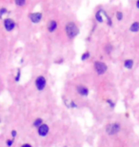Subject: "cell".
<instances>
[{"label":"cell","mask_w":139,"mask_h":147,"mask_svg":"<svg viewBox=\"0 0 139 147\" xmlns=\"http://www.w3.org/2000/svg\"><path fill=\"white\" fill-rule=\"evenodd\" d=\"M101 13H102L103 14H104V16H106V18H107V23H108V25H109V26H112V20H111V17H109V16L105 13L104 11H102V10H101Z\"/></svg>","instance_id":"obj_21"},{"label":"cell","mask_w":139,"mask_h":147,"mask_svg":"<svg viewBox=\"0 0 139 147\" xmlns=\"http://www.w3.org/2000/svg\"><path fill=\"white\" fill-rule=\"evenodd\" d=\"M64 61H65L64 58H59V59H57V60H55V61H54V63H55V64H63V63H64Z\"/></svg>","instance_id":"obj_25"},{"label":"cell","mask_w":139,"mask_h":147,"mask_svg":"<svg viewBox=\"0 0 139 147\" xmlns=\"http://www.w3.org/2000/svg\"><path fill=\"white\" fill-rule=\"evenodd\" d=\"M112 50H113V47H112L111 44H107L105 47V52L107 53L108 55H110L111 53L112 52Z\"/></svg>","instance_id":"obj_20"},{"label":"cell","mask_w":139,"mask_h":147,"mask_svg":"<svg viewBox=\"0 0 139 147\" xmlns=\"http://www.w3.org/2000/svg\"><path fill=\"white\" fill-rule=\"evenodd\" d=\"M42 13H32L29 14V18L30 20L34 23V24H37V23L40 22V20L42 19Z\"/></svg>","instance_id":"obj_8"},{"label":"cell","mask_w":139,"mask_h":147,"mask_svg":"<svg viewBox=\"0 0 139 147\" xmlns=\"http://www.w3.org/2000/svg\"><path fill=\"white\" fill-rule=\"evenodd\" d=\"M3 26L7 32H13L16 28V22L13 18H5L3 20Z\"/></svg>","instance_id":"obj_5"},{"label":"cell","mask_w":139,"mask_h":147,"mask_svg":"<svg viewBox=\"0 0 139 147\" xmlns=\"http://www.w3.org/2000/svg\"><path fill=\"white\" fill-rule=\"evenodd\" d=\"M17 137V131L15 129H13V130L11 131V138L13 140H15V138Z\"/></svg>","instance_id":"obj_23"},{"label":"cell","mask_w":139,"mask_h":147,"mask_svg":"<svg viewBox=\"0 0 139 147\" xmlns=\"http://www.w3.org/2000/svg\"><path fill=\"white\" fill-rule=\"evenodd\" d=\"M116 18H117V20H122L123 19V13H121V11H117L116 13Z\"/></svg>","instance_id":"obj_24"},{"label":"cell","mask_w":139,"mask_h":147,"mask_svg":"<svg viewBox=\"0 0 139 147\" xmlns=\"http://www.w3.org/2000/svg\"><path fill=\"white\" fill-rule=\"evenodd\" d=\"M34 85H35V88L38 92H43L45 90V88L47 86V79L44 76L40 75L38 76L34 80Z\"/></svg>","instance_id":"obj_3"},{"label":"cell","mask_w":139,"mask_h":147,"mask_svg":"<svg viewBox=\"0 0 139 147\" xmlns=\"http://www.w3.org/2000/svg\"><path fill=\"white\" fill-rule=\"evenodd\" d=\"M130 31L132 32V33H137L139 31V22L138 21H134L130 27Z\"/></svg>","instance_id":"obj_12"},{"label":"cell","mask_w":139,"mask_h":147,"mask_svg":"<svg viewBox=\"0 0 139 147\" xmlns=\"http://www.w3.org/2000/svg\"><path fill=\"white\" fill-rule=\"evenodd\" d=\"M65 32H66L67 36L70 39H73L75 37H76L79 34V28L77 27V25L75 22H69L65 27Z\"/></svg>","instance_id":"obj_1"},{"label":"cell","mask_w":139,"mask_h":147,"mask_svg":"<svg viewBox=\"0 0 139 147\" xmlns=\"http://www.w3.org/2000/svg\"><path fill=\"white\" fill-rule=\"evenodd\" d=\"M14 3L18 7H23L26 4V0H14Z\"/></svg>","instance_id":"obj_22"},{"label":"cell","mask_w":139,"mask_h":147,"mask_svg":"<svg viewBox=\"0 0 139 147\" xmlns=\"http://www.w3.org/2000/svg\"><path fill=\"white\" fill-rule=\"evenodd\" d=\"M105 130L109 136H114V135H117L121 131V124L117 121L108 123L106 125Z\"/></svg>","instance_id":"obj_2"},{"label":"cell","mask_w":139,"mask_h":147,"mask_svg":"<svg viewBox=\"0 0 139 147\" xmlns=\"http://www.w3.org/2000/svg\"><path fill=\"white\" fill-rule=\"evenodd\" d=\"M64 147H68V146H64Z\"/></svg>","instance_id":"obj_28"},{"label":"cell","mask_w":139,"mask_h":147,"mask_svg":"<svg viewBox=\"0 0 139 147\" xmlns=\"http://www.w3.org/2000/svg\"><path fill=\"white\" fill-rule=\"evenodd\" d=\"M91 57V54H90V52H85L83 53V54L81 55V60L82 61H86V60H88L89 58H90Z\"/></svg>","instance_id":"obj_18"},{"label":"cell","mask_w":139,"mask_h":147,"mask_svg":"<svg viewBox=\"0 0 139 147\" xmlns=\"http://www.w3.org/2000/svg\"><path fill=\"white\" fill-rule=\"evenodd\" d=\"M136 7L139 9V0H137V1H136Z\"/></svg>","instance_id":"obj_27"},{"label":"cell","mask_w":139,"mask_h":147,"mask_svg":"<svg viewBox=\"0 0 139 147\" xmlns=\"http://www.w3.org/2000/svg\"><path fill=\"white\" fill-rule=\"evenodd\" d=\"M68 108H71V109H77L78 104L76 103L75 100H70L69 101V105H68Z\"/></svg>","instance_id":"obj_17"},{"label":"cell","mask_w":139,"mask_h":147,"mask_svg":"<svg viewBox=\"0 0 139 147\" xmlns=\"http://www.w3.org/2000/svg\"><path fill=\"white\" fill-rule=\"evenodd\" d=\"M49 133H50V126L48 124H46V123H43L42 125H40L37 128V134L41 138L46 137Z\"/></svg>","instance_id":"obj_7"},{"label":"cell","mask_w":139,"mask_h":147,"mask_svg":"<svg viewBox=\"0 0 139 147\" xmlns=\"http://www.w3.org/2000/svg\"><path fill=\"white\" fill-rule=\"evenodd\" d=\"M9 13V10L6 7H1L0 8V19L3 18V16Z\"/></svg>","instance_id":"obj_15"},{"label":"cell","mask_w":139,"mask_h":147,"mask_svg":"<svg viewBox=\"0 0 139 147\" xmlns=\"http://www.w3.org/2000/svg\"><path fill=\"white\" fill-rule=\"evenodd\" d=\"M95 19L97 20V22H99V23H103V22H104V20H103V17H102V14H101V11H98L95 13Z\"/></svg>","instance_id":"obj_16"},{"label":"cell","mask_w":139,"mask_h":147,"mask_svg":"<svg viewBox=\"0 0 139 147\" xmlns=\"http://www.w3.org/2000/svg\"><path fill=\"white\" fill-rule=\"evenodd\" d=\"M106 103L108 104V106H110L111 109H114L115 106H116V103L112 98H106Z\"/></svg>","instance_id":"obj_14"},{"label":"cell","mask_w":139,"mask_h":147,"mask_svg":"<svg viewBox=\"0 0 139 147\" xmlns=\"http://www.w3.org/2000/svg\"><path fill=\"white\" fill-rule=\"evenodd\" d=\"M124 68L128 69V70H131L132 69V67H134V61L131 59V58H128V59H126L125 61H124Z\"/></svg>","instance_id":"obj_9"},{"label":"cell","mask_w":139,"mask_h":147,"mask_svg":"<svg viewBox=\"0 0 139 147\" xmlns=\"http://www.w3.org/2000/svg\"><path fill=\"white\" fill-rule=\"evenodd\" d=\"M20 147H32V145L29 142H25V143H23V144H21Z\"/></svg>","instance_id":"obj_26"},{"label":"cell","mask_w":139,"mask_h":147,"mask_svg":"<svg viewBox=\"0 0 139 147\" xmlns=\"http://www.w3.org/2000/svg\"><path fill=\"white\" fill-rule=\"evenodd\" d=\"M75 91L79 96H84V98H87V96H89V95H90V90H89V88L83 84L77 85L75 88Z\"/></svg>","instance_id":"obj_6"},{"label":"cell","mask_w":139,"mask_h":147,"mask_svg":"<svg viewBox=\"0 0 139 147\" xmlns=\"http://www.w3.org/2000/svg\"><path fill=\"white\" fill-rule=\"evenodd\" d=\"M43 123H44L43 119H41V117H37V119H35L34 121H32V127L37 129L40 125H42Z\"/></svg>","instance_id":"obj_11"},{"label":"cell","mask_w":139,"mask_h":147,"mask_svg":"<svg viewBox=\"0 0 139 147\" xmlns=\"http://www.w3.org/2000/svg\"><path fill=\"white\" fill-rule=\"evenodd\" d=\"M93 68H94V70H95L97 75L102 76V75H104L106 72H107L108 66H107V64H106V63L102 62V61L97 60V61H95V62L93 63Z\"/></svg>","instance_id":"obj_4"},{"label":"cell","mask_w":139,"mask_h":147,"mask_svg":"<svg viewBox=\"0 0 139 147\" xmlns=\"http://www.w3.org/2000/svg\"><path fill=\"white\" fill-rule=\"evenodd\" d=\"M21 76H22L21 69L18 68V69H17V71H16L15 76H14V82H15V83H18V82L20 81V79H21Z\"/></svg>","instance_id":"obj_13"},{"label":"cell","mask_w":139,"mask_h":147,"mask_svg":"<svg viewBox=\"0 0 139 147\" xmlns=\"http://www.w3.org/2000/svg\"><path fill=\"white\" fill-rule=\"evenodd\" d=\"M5 143H6V146H7V147H11L13 145V143H14V140L11 139V138H9V139L6 140Z\"/></svg>","instance_id":"obj_19"},{"label":"cell","mask_w":139,"mask_h":147,"mask_svg":"<svg viewBox=\"0 0 139 147\" xmlns=\"http://www.w3.org/2000/svg\"><path fill=\"white\" fill-rule=\"evenodd\" d=\"M56 29H57V22L55 20H52L48 25V31L50 33H54Z\"/></svg>","instance_id":"obj_10"}]
</instances>
